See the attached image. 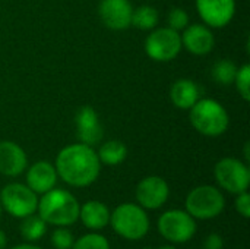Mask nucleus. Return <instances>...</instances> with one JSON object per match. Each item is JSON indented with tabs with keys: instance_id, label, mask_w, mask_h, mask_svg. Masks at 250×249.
<instances>
[{
	"instance_id": "22",
	"label": "nucleus",
	"mask_w": 250,
	"mask_h": 249,
	"mask_svg": "<svg viewBox=\"0 0 250 249\" xmlns=\"http://www.w3.org/2000/svg\"><path fill=\"white\" fill-rule=\"evenodd\" d=\"M237 70L239 69H237L234 62H231L229 59H221L212 68V78L220 85H230V84L234 82Z\"/></svg>"
},
{
	"instance_id": "7",
	"label": "nucleus",
	"mask_w": 250,
	"mask_h": 249,
	"mask_svg": "<svg viewBox=\"0 0 250 249\" xmlns=\"http://www.w3.org/2000/svg\"><path fill=\"white\" fill-rule=\"evenodd\" d=\"M158 230L164 239L174 244H185L193 238L196 223L188 211L170 210L161 214L158 220Z\"/></svg>"
},
{
	"instance_id": "8",
	"label": "nucleus",
	"mask_w": 250,
	"mask_h": 249,
	"mask_svg": "<svg viewBox=\"0 0 250 249\" xmlns=\"http://www.w3.org/2000/svg\"><path fill=\"white\" fill-rule=\"evenodd\" d=\"M182 37L171 28H158L152 31L145 41L146 54L157 62H170L182 50Z\"/></svg>"
},
{
	"instance_id": "2",
	"label": "nucleus",
	"mask_w": 250,
	"mask_h": 249,
	"mask_svg": "<svg viewBox=\"0 0 250 249\" xmlns=\"http://www.w3.org/2000/svg\"><path fill=\"white\" fill-rule=\"evenodd\" d=\"M78 200L64 189H50L38 201V216L47 223L59 227L70 226L79 219Z\"/></svg>"
},
{
	"instance_id": "26",
	"label": "nucleus",
	"mask_w": 250,
	"mask_h": 249,
	"mask_svg": "<svg viewBox=\"0 0 250 249\" xmlns=\"http://www.w3.org/2000/svg\"><path fill=\"white\" fill-rule=\"evenodd\" d=\"M73 242V235L64 227L56 229L51 235V244L56 249H70Z\"/></svg>"
},
{
	"instance_id": "21",
	"label": "nucleus",
	"mask_w": 250,
	"mask_h": 249,
	"mask_svg": "<svg viewBox=\"0 0 250 249\" xmlns=\"http://www.w3.org/2000/svg\"><path fill=\"white\" fill-rule=\"evenodd\" d=\"M158 22V12L152 6H139L132 13V25L138 29L148 31L155 28Z\"/></svg>"
},
{
	"instance_id": "28",
	"label": "nucleus",
	"mask_w": 250,
	"mask_h": 249,
	"mask_svg": "<svg viewBox=\"0 0 250 249\" xmlns=\"http://www.w3.org/2000/svg\"><path fill=\"white\" fill-rule=\"evenodd\" d=\"M204 248L205 249H223L224 248V241L220 235L217 233H211L207 239H205V244H204Z\"/></svg>"
},
{
	"instance_id": "9",
	"label": "nucleus",
	"mask_w": 250,
	"mask_h": 249,
	"mask_svg": "<svg viewBox=\"0 0 250 249\" xmlns=\"http://www.w3.org/2000/svg\"><path fill=\"white\" fill-rule=\"evenodd\" d=\"M214 173L218 185L231 194H240L248 191L249 188V167L237 158L227 157L220 160L215 166Z\"/></svg>"
},
{
	"instance_id": "10",
	"label": "nucleus",
	"mask_w": 250,
	"mask_h": 249,
	"mask_svg": "<svg viewBox=\"0 0 250 249\" xmlns=\"http://www.w3.org/2000/svg\"><path fill=\"white\" fill-rule=\"evenodd\" d=\"M168 185L160 176H148L136 186V200L142 208L157 210L168 200Z\"/></svg>"
},
{
	"instance_id": "4",
	"label": "nucleus",
	"mask_w": 250,
	"mask_h": 249,
	"mask_svg": "<svg viewBox=\"0 0 250 249\" xmlns=\"http://www.w3.org/2000/svg\"><path fill=\"white\" fill-rule=\"evenodd\" d=\"M110 223L119 236L129 241L142 239L149 230V219L145 210L132 203L119 205L110 214Z\"/></svg>"
},
{
	"instance_id": "15",
	"label": "nucleus",
	"mask_w": 250,
	"mask_h": 249,
	"mask_svg": "<svg viewBox=\"0 0 250 249\" xmlns=\"http://www.w3.org/2000/svg\"><path fill=\"white\" fill-rule=\"evenodd\" d=\"M57 182L56 167L48 161L34 163L26 173V186L35 194H45L54 188Z\"/></svg>"
},
{
	"instance_id": "6",
	"label": "nucleus",
	"mask_w": 250,
	"mask_h": 249,
	"mask_svg": "<svg viewBox=\"0 0 250 249\" xmlns=\"http://www.w3.org/2000/svg\"><path fill=\"white\" fill-rule=\"evenodd\" d=\"M0 204L10 216L23 219L37 211L38 197L22 183H9L0 192Z\"/></svg>"
},
{
	"instance_id": "13",
	"label": "nucleus",
	"mask_w": 250,
	"mask_h": 249,
	"mask_svg": "<svg viewBox=\"0 0 250 249\" xmlns=\"http://www.w3.org/2000/svg\"><path fill=\"white\" fill-rule=\"evenodd\" d=\"M78 139L89 147H94L103 139L104 131L98 120L97 112L91 106H82L75 116Z\"/></svg>"
},
{
	"instance_id": "16",
	"label": "nucleus",
	"mask_w": 250,
	"mask_h": 249,
	"mask_svg": "<svg viewBox=\"0 0 250 249\" xmlns=\"http://www.w3.org/2000/svg\"><path fill=\"white\" fill-rule=\"evenodd\" d=\"M26 169L25 151L12 141L0 142V173L4 176H18Z\"/></svg>"
},
{
	"instance_id": "25",
	"label": "nucleus",
	"mask_w": 250,
	"mask_h": 249,
	"mask_svg": "<svg viewBox=\"0 0 250 249\" xmlns=\"http://www.w3.org/2000/svg\"><path fill=\"white\" fill-rule=\"evenodd\" d=\"M189 25V15L185 9L174 7L168 13V28L174 31H182Z\"/></svg>"
},
{
	"instance_id": "29",
	"label": "nucleus",
	"mask_w": 250,
	"mask_h": 249,
	"mask_svg": "<svg viewBox=\"0 0 250 249\" xmlns=\"http://www.w3.org/2000/svg\"><path fill=\"white\" fill-rule=\"evenodd\" d=\"M12 249H41V248H40V247H35V245H31V244H22V245L13 247Z\"/></svg>"
},
{
	"instance_id": "5",
	"label": "nucleus",
	"mask_w": 250,
	"mask_h": 249,
	"mask_svg": "<svg viewBox=\"0 0 250 249\" xmlns=\"http://www.w3.org/2000/svg\"><path fill=\"white\" fill-rule=\"evenodd\" d=\"M186 211L199 220H209L221 214L226 201L223 194L211 185H204L192 189L186 197Z\"/></svg>"
},
{
	"instance_id": "1",
	"label": "nucleus",
	"mask_w": 250,
	"mask_h": 249,
	"mask_svg": "<svg viewBox=\"0 0 250 249\" xmlns=\"http://www.w3.org/2000/svg\"><path fill=\"white\" fill-rule=\"evenodd\" d=\"M54 167L63 182L75 188H85L97 181L101 163L92 147L79 142L64 147L57 154Z\"/></svg>"
},
{
	"instance_id": "18",
	"label": "nucleus",
	"mask_w": 250,
	"mask_h": 249,
	"mask_svg": "<svg viewBox=\"0 0 250 249\" xmlns=\"http://www.w3.org/2000/svg\"><path fill=\"white\" fill-rule=\"evenodd\" d=\"M199 94H201V91H199L198 84L190 79L176 81L170 91L173 104L182 110H189L199 100Z\"/></svg>"
},
{
	"instance_id": "14",
	"label": "nucleus",
	"mask_w": 250,
	"mask_h": 249,
	"mask_svg": "<svg viewBox=\"0 0 250 249\" xmlns=\"http://www.w3.org/2000/svg\"><path fill=\"white\" fill-rule=\"evenodd\" d=\"M214 35L205 25L193 23L185 28V32L182 35V45L185 48L196 56L208 54L214 47Z\"/></svg>"
},
{
	"instance_id": "17",
	"label": "nucleus",
	"mask_w": 250,
	"mask_h": 249,
	"mask_svg": "<svg viewBox=\"0 0 250 249\" xmlns=\"http://www.w3.org/2000/svg\"><path fill=\"white\" fill-rule=\"evenodd\" d=\"M79 219L85 227L100 230L110 223V211L107 205L100 201H88L79 207Z\"/></svg>"
},
{
	"instance_id": "11",
	"label": "nucleus",
	"mask_w": 250,
	"mask_h": 249,
	"mask_svg": "<svg viewBox=\"0 0 250 249\" xmlns=\"http://www.w3.org/2000/svg\"><path fill=\"white\" fill-rule=\"evenodd\" d=\"M196 9L202 21L212 28L226 26L234 16V0H196Z\"/></svg>"
},
{
	"instance_id": "31",
	"label": "nucleus",
	"mask_w": 250,
	"mask_h": 249,
	"mask_svg": "<svg viewBox=\"0 0 250 249\" xmlns=\"http://www.w3.org/2000/svg\"><path fill=\"white\" fill-rule=\"evenodd\" d=\"M158 249H176L174 247H161V248H158Z\"/></svg>"
},
{
	"instance_id": "12",
	"label": "nucleus",
	"mask_w": 250,
	"mask_h": 249,
	"mask_svg": "<svg viewBox=\"0 0 250 249\" xmlns=\"http://www.w3.org/2000/svg\"><path fill=\"white\" fill-rule=\"evenodd\" d=\"M100 18L103 23L114 31L126 29L132 25V4L129 0H101Z\"/></svg>"
},
{
	"instance_id": "30",
	"label": "nucleus",
	"mask_w": 250,
	"mask_h": 249,
	"mask_svg": "<svg viewBox=\"0 0 250 249\" xmlns=\"http://www.w3.org/2000/svg\"><path fill=\"white\" fill-rule=\"evenodd\" d=\"M6 244H7V238H6V235L0 230V249H4Z\"/></svg>"
},
{
	"instance_id": "19",
	"label": "nucleus",
	"mask_w": 250,
	"mask_h": 249,
	"mask_svg": "<svg viewBox=\"0 0 250 249\" xmlns=\"http://www.w3.org/2000/svg\"><path fill=\"white\" fill-rule=\"evenodd\" d=\"M98 158L100 163H104L107 166H117L122 161H125L127 156V148L122 141L113 139L108 142H104L98 150Z\"/></svg>"
},
{
	"instance_id": "23",
	"label": "nucleus",
	"mask_w": 250,
	"mask_h": 249,
	"mask_svg": "<svg viewBox=\"0 0 250 249\" xmlns=\"http://www.w3.org/2000/svg\"><path fill=\"white\" fill-rule=\"evenodd\" d=\"M70 249H110V244L103 235L88 233L73 242Z\"/></svg>"
},
{
	"instance_id": "32",
	"label": "nucleus",
	"mask_w": 250,
	"mask_h": 249,
	"mask_svg": "<svg viewBox=\"0 0 250 249\" xmlns=\"http://www.w3.org/2000/svg\"><path fill=\"white\" fill-rule=\"evenodd\" d=\"M0 216H1V204H0Z\"/></svg>"
},
{
	"instance_id": "27",
	"label": "nucleus",
	"mask_w": 250,
	"mask_h": 249,
	"mask_svg": "<svg viewBox=\"0 0 250 249\" xmlns=\"http://www.w3.org/2000/svg\"><path fill=\"white\" fill-rule=\"evenodd\" d=\"M239 197L236 198V210L240 216H243L245 219H249L250 217V195L245 191V192H240L237 194Z\"/></svg>"
},
{
	"instance_id": "20",
	"label": "nucleus",
	"mask_w": 250,
	"mask_h": 249,
	"mask_svg": "<svg viewBox=\"0 0 250 249\" xmlns=\"http://www.w3.org/2000/svg\"><path fill=\"white\" fill-rule=\"evenodd\" d=\"M47 232V223L40 216H26L21 223V235L26 242H35L41 239Z\"/></svg>"
},
{
	"instance_id": "3",
	"label": "nucleus",
	"mask_w": 250,
	"mask_h": 249,
	"mask_svg": "<svg viewBox=\"0 0 250 249\" xmlns=\"http://www.w3.org/2000/svg\"><path fill=\"white\" fill-rule=\"evenodd\" d=\"M189 110L192 126L205 136H220L229 128V113L215 100H198Z\"/></svg>"
},
{
	"instance_id": "24",
	"label": "nucleus",
	"mask_w": 250,
	"mask_h": 249,
	"mask_svg": "<svg viewBox=\"0 0 250 249\" xmlns=\"http://www.w3.org/2000/svg\"><path fill=\"white\" fill-rule=\"evenodd\" d=\"M236 87H237V91L240 92V95L243 97L245 101H249L250 100V66L249 65H245L242 66L239 70H237V75H236Z\"/></svg>"
}]
</instances>
